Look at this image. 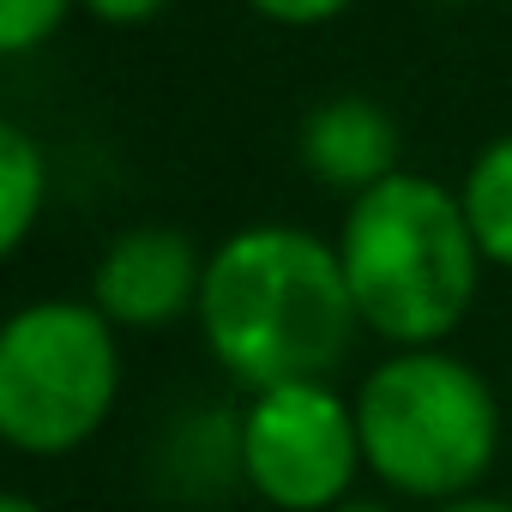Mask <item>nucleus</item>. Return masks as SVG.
Returning a JSON list of instances; mask_svg holds the SVG:
<instances>
[{
    "label": "nucleus",
    "mask_w": 512,
    "mask_h": 512,
    "mask_svg": "<svg viewBox=\"0 0 512 512\" xmlns=\"http://www.w3.org/2000/svg\"><path fill=\"white\" fill-rule=\"evenodd\" d=\"M458 199H464V217L482 241V260L494 272H512V127L470 157Z\"/></svg>",
    "instance_id": "nucleus-9"
},
{
    "label": "nucleus",
    "mask_w": 512,
    "mask_h": 512,
    "mask_svg": "<svg viewBox=\"0 0 512 512\" xmlns=\"http://www.w3.org/2000/svg\"><path fill=\"white\" fill-rule=\"evenodd\" d=\"M506 446H512V398H506Z\"/></svg>",
    "instance_id": "nucleus-17"
},
{
    "label": "nucleus",
    "mask_w": 512,
    "mask_h": 512,
    "mask_svg": "<svg viewBox=\"0 0 512 512\" xmlns=\"http://www.w3.org/2000/svg\"><path fill=\"white\" fill-rule=\"evenodd\" d=\"M241 488L272 512H332L368 476L356 398L332 380H290L247 392L235 410Z\"/></svg>",
    "instance_id": "nucleus-5"
},
{
    "label": "nucleus",
    "mask_w": 512,
    "mask_h": 512,
    "mask_svg": "<svg viewBox=\"0 0 512 512\" xmlns=\"http://www.w3.org/2000/svg\"><path fill=\"white\" fill-rule=\"evenodd\" d=\"M79 7V0H0V55H31V49H43L61 25H67V13Z\"/></svg>",
    "instance_id": "nucleus-10"
},
{
    "label": "nucleus",
    "mask_w": 512,
    "mask_h": 512,
    "mask_svg": "<svg viewBox=\"0 0 512 512\" xmlns=\"http://www.w3.org/2000/svg\"><path fill=\"white\" fill-rule=\"evenodd\" d=\"M296 157H302L314 187L344 193V205H350L356 193H368V187H380L386 175L404 169V133H398L386 103L338 91V97H326L302 115Z\"/></svg>",
    "instance_id": "nucleus-7"
},
{
    "label": "nucleus",
    "mask_w": 512,
    "mask_h": 512,
    "mask_svg": "<svg viewBox=\"0 0 512 512\" xmlns=\"http://www.w3.org/2000/svg\"><path fill=\"white\" fill-rule=\"evenodd\" d=\"M0 512H43L31 494H0Z\"/></svg>",
    "instance_id": "nucleus-15"
},
{
    "label": "nucleus",
    "mask_w": 512,
    "mask_h": 512,
    "mask_svg": "<svg viewBox=\"0 0 512 512\" xmlns=\"http://www.w3.org/2000/svg\"><path fill=\"white\" fill-rule=\"evenodd\" d=\"M266 25H284V31H314V25H332L344 19L356 0H247Z\"/></svg>",
    "instance_id": "nucleus-11"
},
{
    "label": "nucleus",
    "mask_w": 512,
    "mask_h": 512,
    "mask_svg": "<svg viewBox=\"0 0 512 512\" xmlns=\"http://www.w3.org/2000/svg\"><path fill=\"white\" fill-rule=\"evenodd\" d=\"M205 260L199 247L175 223H133L121 229L91 266V302L115 332H169L199 314L205 290Z\"/></svg>",
    "instance_id": "nucleus-6"
},
{
    "label": "nucleus",
    "mask_w": 512,
    "mask_h": 512,
    "mask_svg": "<svg viewBox=\"0 0 512 512\" xmlns=\"http://www.w3.org/2000/svg\"><path fill=\"white\" fill-rule=\"evenodd\" d=\"M121 398V332L91 296L25 302L0 332V440L67 458L97 440Z\"/></svg>",
    "instance_id": "nucleus-4"
},
{
    "label": "nucleus",
    "mask_w": 512,
    "mask_h": 512,
    "mask_svg": "<svg viewBox=\"0 0 512 512\" xmlns=\"http://www.w3.org/2000/svg\"><path fill=\"white\" fill-rule=\"evenodd\" d=\"M79 7H85L97 25H109V31H133V25H151L169 0H79Z\"/></svg>",
    "instance_id": "nucleus-12"
},
{
    "label": "nucleus",
    "mask_w": 512,
    "mask_h": 512,
    "mask_svg": "<svg viewBox=\"0 0 512 512\" xmlns=\"http://www.w3.org/2000/svg\"><path fill=\"white\" fill-rule=\"evenodd\" d=\"M49 151L37 145L31 127L7 121L0 127V253L19 260L25 241L37 235L43 211H49Z\"/></svg>",
    "instance_id": "nucleus-8"
},
{
    "label": "nucleus",
    "mask_w": 512,
    "mask_h": 512,
    "mask_svg": "<svg viewBox=\"0 0 512 512\" xmlns=\"http://www.w3.org/2000/svg\"><path fill=\"white\" fill-rule=\"evenodd\" d=\"M428 7H470V0H428Z\"/></svg>",
    "instance_id": "nucleus-16"
},
{
    "label": "nucleus",
    "mask_w": 512,
    "mask_h": 512,
    "mask_svg": "<svg viewBox=\"0 0 512 512\" xmlns=\"http://www.w3.org/2000/svg\"><path fill=\"white\" fill-rule=\"evenodd\" d=\"M193 326L241 392L332 380L362 338L338 241L272 217L241 223L211 247Z\"/></svg>",
    "instance_id": "nucleus-1"
},
{
    "label": "nucleus",
    "mask_w": 512,
    "mask_h": 512,
    "mask_svg": "<svg viewBox=\"0 0 512 512\" xmlns=\"http://www.w3.org/2000/svg\"><path fill=\"white\" fill-rule=\"evenodd\" d=\"M422 512H512V500H500V494H464V500H446V506H422Z\"/></svg>",
    "instance_id": "nucleus-13"
},
{
    "label": "nucleus",
    "mask_w": 512,
    "mask_h": 512,
    "mask_svg": "<svg viewBox=\"0 0 512 512\" xmlns=\"http://www.w3.org/2000/svg\"><path fill=\"white\" fill-rule=\"evenodd\" d=\"M338 266L356 320L386 350L446 344L482 296V241L464 217L458 187L398 169L356 193L338 223Z\"/></svg>",
    "instance_id": "nucleus-2"
},
{
    "label": "nucleus",
    "mask_w": 512,
    "mask_h": 512,
    "mask_svg": "<svg viewBox=\"0 0 512 512\" xmlns=\"http://www.w3.org/2000/svg\"><path fill=\"white\" fill-rule=\"evenodd\" d=\"M356 428L362 458L380 494L446 506L464 494H482L500 446H506V404L446 344L434 350H392L362 374Z\"/></svg>",
    "instance_id": "nucleus-3"
},
{
    "label": "nucleus",
    "mask_w": 512,
    "mask_h": 512,
    "mask_svg": "<svg viewBox=\"0 0 512 512\" xmlns=\"http://www.w3.org/2000/svg\"><path fill=\"white\" fill-rule=\"evenodd\" d=\"M332 512H398V500H392V494H362V488H356V494L338 500Z\"/></svg>",
    "instance_id": "nucleus-14"
}]
</instances>
